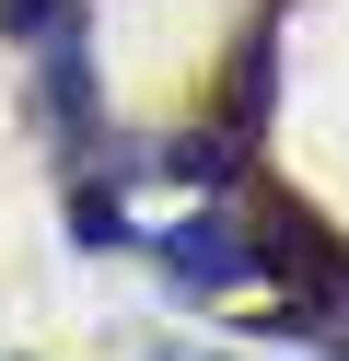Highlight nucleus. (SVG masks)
Returning <instances> with one entry per match:
<instances>
[{
    "label": "nucleus",
    "mask_w": 349,
    "mask_h": 361,
    "mask_svg": "<svg viewBox=\"0 0 349 361\" xmlns=\"http://www.w3.org/2000/svg\"><path fill=\"white\" fill-rule=\"evenodd\" d=\"M152 257H163V280H175V291H209V303H221V291H245V280H268V233H256L233 198L186 210L175 233L152 245Z\"/></svg>",
    "instance_id": "f257e3e1"
}]
</instances>
